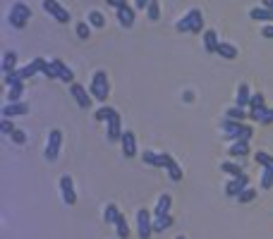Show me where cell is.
<instances>
[{"label":"cell","instance_id":"obj_13","mask_svg":"<svg viewBox=\"0 0 273 239\" xmlns=\"http://www.w3.org/2000/svg\"><path fill=\"white\" fill-rule=\"evenodd\" d=\"M122 122H120V115H115V118L108 122V130H106V139H108L110 144H115V142H120L122 139Z\"/></svg>","mask_w":273,"mask_h":239},{"label":"cell","instance_id":"obj_16","mask_svg":"<svg viewBox=\"0 0 273 239\" xmlns=\"http://www.w3.org/2000/svg\"><path fill=\"white\" fill-rule=\"evenodd\" d=\"M170 206H173V198H170V194H163L161 198H158V204H156V208H153V220H158V218L170 216Z\"/></svg>","mask_w":273,"mask_h":239},{"label":"cell","instance_id":"obj_6","mask_svg":"<svg viewBox=\"0 0 273 239\" xmlns=\"http://www.w3.org/2000/svg\"><path fill=\"white\" fill-rule=\"evenodd\" d=\"M41 8H44V10L48 12L51 17H53L55 22L70 24V12H67L65 8H63V5L58 2V0H44V2H41Z\"/></svg>","mask_w":273,"mask_h":239},{"label":"cell","instance_id":"obj_14","mask_svg":"<svg viewBox=\"0 0 273 239\" xmlns=\"http://www.w3.org/2000/svg\"><path fill=\"white\" fill-rule=\"evenodd\" d=\"M115 17H118L120 26L130 29V26H134V20H137V10H132L130 5H125V8H120V10H115Z\"/></svg>","mask_w":273,"mask_h":239},{"label":"cell","instance_id":"obj_12","mask_svg":"<svg viewBox=\"0 0 273 239\" xmlns=\"http://www.w3.org/2000/svg\"><path fill=\"white\" fill-rule=\"evenodd\" d=\"M163 163H165V172H168V177L173 180V182H180L182 180V168L177 165V160H175L173 156H168V153H163Z\"/></svg>","mask_w":273,"mask_h":239},{"label":"cell","instance_id":"obj_9","mask_svg":"<svg viewBox=\"0 0 273 239\" xmlns=\"http://www.w3.org/2000/svg\"><path fill=\"white\" fill-rule=\"evenodd\" d=\"M247 186H249V177H247V174H242V177H230V182L225 184V196H235V198H237Z\"/></svg>","mask_w":273,"mask_h":239},{"label":"cell","instance_id":"obj_45","mask_svg":"<svg viewBox=\"0 0 273 239\" xmlns=\"http://www.w3.org/2000/svg\"><path fill=\"white\" fill-rule=\"evenodd\" d=\"M110 8H115V10H120V8H125L127 5V0H106Z\"/></svg>","mask_w":273,"mask_h":239},{"label":"cell","instance_id":"obj_2","mask_svg":"<svg viewBox=\"0 0 273 239\" xmlns=\"http://www.w3.org/2000/svg\"><path fill=\"white\" fill-rule=\"evenodd\" d=\"M89 94H91V98L94 100H99V103H103L106 98H108L110 94V86H108V74L106 72H94V76H91V84H89Z\"/></svg>","mask_w":273,"mask_h":239},{"label":"cell","instance_id":"obj_30","mask_svg":"<svg viewBox=\"0 0 273 239\" xmlns=\"http://www.w3.org/2000/svg\"><path fill=\"white\" fill-rule=\"evenodd\" d=\"M22 94H24V82H20V84L10 86V91H8V103H20Z\"/></svg>","mask_w":273,"mask_h":239},{"label":"cell","instance_id":"obj_39","mask_svg":"<svg viewBox=\"0 0 273 239\" xmlns=\"http://www.w3.org/2000/svg\"><path fill=\"white\" fill-rule=\"evenodd\" d=\"M20 82H24L22 74H20V67H17L15 72H10V74H5V86H15V84H20Z\"/></svg>","mask_w":273,"mask_h":239},{"label":"cell","instance_id":"obj_41","mask_svg":"<svg viewBox=\"0 0 273 239\" xmlns=\"http://www.w3.org/2000/svg\"><path fill=\"white\" fill-rule=\"evenodd\" d=\"M0 132H3V134H8V136L15 132V124H12L10 118H3V120H0Z\"/></svg>","mask_w":273,"mask_h":239},{"label":"cell","instance_id":"obj_47","mask_svg":"<svg viewBox=\"0 0 273 239\" xmlns=\"http://www.w3.org/2000/svg\"><path fill=\"white\" fill-rule=\"evenodd\" d=\"M151 0H137V10H146Z\"/></svg>","mask_w":273,"mask_h":239},{"label":"cell","instance_id":"obj_32","mask_svg":"<svg viewBox=\"0 0 273 239\" xmlns=\"http://www.w3.org/2000/svg\"><path fill=\"white\" fill-rule=\"evenodd\" d=\"M87 22L91 24V26H94V29H103V26H106V17H103V14H101V12L91 10V12H89V20H87Z\"/></svg>","mask_w":273,"mask_h":239},{"label":"cell","instance_id":"obj_1","mask_svg":"<svg viewBox=\"0 0 273 239\" xmlns=\"http://www.w3.org/2000/svg\"><path fill=\"white\" fill-rule=\"evenodd\" d=\"M175 32H177V34L206 32V29H204V14H201V10H189V12H187L185 17L175 24Z\"/></svg>","mask_w":273,"mask_h":239},{"label":"cell","instance_id":"obj_27","mask_svg":"<svg viewBox=\"0 0 273 239\" xmlns=\"http://www.w3.org/2000/svg\"><path fill=\"white\" fill-rule=\"evenodd\" d=\"M36 72H41V65H39V58H34L29 65L20 67V74H22V79H29V76H34Z\"/></svg>","mask_w":273,"mask_h":239},{"label":"cell","instance_id":"obj_31","mask_svg":"<svg viewBox=\"0 0 273 239\" xmlns=\"http://www.w3.org/2000/svg\"><path fill=\"white\" fill-rule=\"evenodd\" d=\"M168 228H173V216H165V218L153 220V232H156V234H158V232H165Z\"/></svg>","mask_w":273,"mask_h":239},{"label":"cell","instance_id":"obj_11","mask_svg":"<svg viewBox=\"0 0 273 239\" xmlns=\"http://www.w3.org/2000/svg\"><path fill=\"white\" fill-rule=\"evenodd\" d=\"M242 127H244L242 122H235V120H228V118L220 122V132H223V134L228 136L230 142H237V136H240Z\"/></svg>","mask_w":273,"mask_h":239},{"label":"cell","instance_id":"obj_37","mask_svg":"<svg viewBox=\"0 0 273 239\" xmlns=\"http://www.w3.org/2000/svg\"><path fill=\"white\" fill-rule=\"evenodd\" d=\"M77 36H79L82 41H87L89 36H91V24H89V22H79V24H77Z\"/></svg>","mask_w":273,"mask_h":239},{"label":"cell","instance_id":"obj_42","mask_svg":"<svg viewBox=\"0 0 273 239\" xmlns=\"http://www.w3.org/2000/svg\"><path fill=\"white\" fill-rule=\"evenodd\" d=\"M251 136H254V127H249V124H244L240 132V136H237V142H251Z\"/></svg>","mask_w":273,"mask_h":239},{"label":"cell","instance_id":"obj_29","mask_svg":"<svg viewBox=\"0 0 273 239\" xmlns=\"http://www.w3.org/2000/svg\"><path fill=\"white\" fill-rule=\"evenodd\" d=\"M225 118H228V120H235V122H244V120H247V110H244V108H237V106H232V108L225 110Z\"/></svg>","mask_w":273,"mask_h":239},{"label":"cell","instance_id":"obj_34","mask_svg":"<svg viewBox=\"0 0 273 239\" xmlns=\"http://www.w3.org/2000/svg\"><path fill=\"white\" fill-rule=\"evenodd\" d=\"M220 170L225 174H230V177H242V174H244V170L235 163H220Z\"/></svg>","mask_w":273,"mask_h":239},{"label":"cell","instance_id":"obj_5","mask_svg":"<svg viewBox=\"0 0 273 239\" xmlns=\"http://www.w3.org/2000/svg\"><path fill=\"white\" fill-rule=\"evenodd\" d=\"M137 234H139V239H149L153 234V220L146 208L137 210Z\"/></svg>","mask_w":273,"mask_h":239},{"label":"cell","instance_id":"obj_48","mask_svg":"<svg viewBox=\"0 0 273 239\" xmlns=\"http://www.w3.org/2000/svg\"><path fill=\"white\" fill-rule=\"evenodd\" d=\"M261 8H266V10L273 12V0H261Z\"/></svg>","mask_w":273,"mask_h":239},{"label":"cell","instance_id":"obj_49","mask_svg":"<svg viewBox=\"0 0 273 239\" xmlns=\"http://www.w3.org/2000/svg\"><path fill=\"white\" fill-rule=\"evenodd\" d=\"M177 239H187V237H177Z\"/></svg>","mask_w":273,"mask_h":239},{"label":"cell","instance_id":"obj_26","mask_svg":"<svg viewBox=\"0 0 273 239\" xmlns=\"http://www.w3.org/2000/svg\"><path fill=\"white\" fill-rule=\"evenodd\" d=\"M118 112H115V108H110V106H103V108L96 110V115H94V120L96 122H110V120L115 118Z\"/></svg>","mask_w":273,"mask_h":239},{"label":"cell","instance_id":"obj_25","mask_svg":"<svg viewBox=\"0 0 273 239\" xmlns=\"http://www.w3.org/2000/svg\"><path fill=\"white\" fill-rule=\"evenodd\" d=\"M216 55L225 58V60H235V58H237V48H235L232 44H223V41H220V44H218V50H216Z\"/></svg>","mask_w":273,"mask_h":239},{"label":"cell","instance_id":"obj_7","mask_svg":"<svg viewBox=\"0 0 273 239\" xmlns=\"http://www.w3.org/2000/svg\"><path fill=\"white\" fill-rule=\"evenodd\" d=\"M70 96L75 98L77 106H79L82 110L91 108V100H94V98H91V94H89L87 86H82V84H77V82L75 84H70Z\"/></svg>","mask_w":273,"mask_h":239},{"label":"cell","instance_id":"obj_33","mask_svg":"<svg viewBox=\"0 0 273 239\" xmlns=\"http://www.w3.org/2000/svg\"><path fill=\"white\" fill-rule=\"evenodd\" d=\"M254 160L261 165L263 170H273V156H268V153H263V151H259L256 156H254Z\"/></svg>","mask_w":273,"mask_h":239},{"label":"cell","instance_id":"obj_19","mask_svg":"<svg viewBox=\"0 0 273 239\" xmlns=\"http://www.w3.org/2000/svg\"><path fill=\"white\" fill-rule=\"evenodd\" d=\"M218 34H216V29H206L204 32V48H206V53H216L218 50Z\"/></svg>","mask_w":273,"mask_h":239},{"label":"cell","instance_id":"obj_46","mask_svg":"<svg viewBox=\"0 0 273 239\" xmlns=\"http://www.w3.org/2000/svg\"><path fill=\"white\" fill-rule=\"evenodd\" d=\"M261 36L263 38H273V24L271 26H266V29H261Z\"/></svg>","mask_w":273,"mask_h":239},{"label":"cell","instance_id":"obj_28","mask_svg":"<svg viewBox=\"0 0 273 239\" xmlns=\"http://www.w3.org/2000/svg\"><path fill=\"white\" fill-rule=\"evenodd\" d=\"M115 232H118V239H127L130 237V225H127V220L122 216L115 218Z\"/></svg>","mask_w":273,"mask_h":239},{"label":"cell","instance_id":"obj_22","mask_svg":"<svg viewBox=\"0 0 273 239\" xmlns=\"http://www.w3.org/2000/svg\"><path fill=\"white\" fill-rule=\"evenodd\" d=\"M249 17L254 22H273V12L266 10V8H254V10H249Z\"/></svg>","mask_w":273,"mask_h":239},{"label":"cell","instance_id":"obj_18","mask_svg":"<svg viewBox=\"0 0 273 239\" xmlns=\"http://www.w3.org/2000/svg\"><path fill=\"white\" fill-rule=\"evenodd\" d=\"M251 96H254V94L249 91V84H240V86H237V100H235V106L247 110V108H249Z\"/></svg>","mask_w":273,"mask_h":239},{"label":"cell","instance_id":"obj_4","mask_svg":"<svg viewBox=\"0 0 273 239\" xmlns=\"http://www.w3.org/2000/svg\"><path fill=\"white\" fill-rule=\"evenodd\" d=\"M60 148H63V132L60 130H51L48 132V144H46V160H58L60 156Z\"/></svg>","mask_w":273,"mask_h":239},{"label":"cell","instance_id":"obj_38","mask_svg":"<svg viewBox=\"0 0 273 239\" xmlns=\"http://www.w3.org/2000/svg\"><path fill=\"white\" fill-rule=\"evenodd\" d=\"M146 17H149L151 22H158L161 12H158V2H156V0H151V2H149V8H146Z\"/></svg>","mask_w":273,"mask_h":239},{"label":"cell","instance_id":"obj_36","mask_svg":"<svg viewBox=\"0 0 273 239\" xmlns=\"http://www.w3.org/2000/svg\"><path fill=\"white\" fill-rule=\"evenodd\" d=\"M266 108V100H263L261 94H254L249 100V112H259V110Z\"/></svg>","mask_w":273,"mask_h":239},{"label":"cell","instance_id":"obj_3","mask_svg":"<svg viewBox=\"0 0 273 239\" xmlns=\"http://www.w3.org/2000/svg\"><path fill=\"white\" fill-rule=\"evenodd\" d=\"M29 17H32L29 5H24V2H15V5H12V10H10V14H8V22H10L12 29H24L27 22H29Z\"/></svg>","mask_w":273,"mask_h":239},{"label":"cell","instance_id":"obj_35","mask_svg":"<svg viewBox=\"0 0 273 239\" xmlns=\"http://www.w3.org/2000/svg\"><path fill=\"white\" fill-rule=\"evenodd\" d=\"M120 216V210L115 208V204H108L106 206V210H103V220L108 222V225H115V218Z\"/></svg>","mask_w":273,"mask_h":239},{"label":"cell","instance_id":"obj_44","mask_svg":"<svg viewBox=\"0 0 273 239\" xmlns=\"http://www.w3.org/2000/svg\"><path fill=\"white\" fill-rule=\"evenodd\" d=\"M273 186V170H263L261 174V189H271Z\"/></svg>","mask_w":273,"mask_h":239},{"label":"cell","instance_id":"obj_43","mask_svg":"<svg viewBox=\"0 0 273 239\" xmlns=\"http://www.w3.org/2000/svg\"><path fill=\"white\" fill-rule=\"evenodd\" d=\"M10 139H12V144H17V146H22V144H27V134H24L22 130H15L10 134Z\"/></svg>","mask_w":273,"mask_h":239},{"label":"cell","instance_id":"obj_23","mask_svg":"<svg viewBox=\"0 0 273 239\" xmlns=\"http://www.w3.org/2000/svg\"><path fill=\"white\" fill-rule=\"evenodd\" d=\"M3 72H5V74H10V72H15V70H17V55L12 53V50H8V53L3 55Z\"/></svg>","mask_w":273,"mask_h":239},{"label":"cell","instance_id":"obj_40","mask_svg":"<svg viewBox=\"0 0 273 239\" xmlns=\"http://www.w3.org/2000/svg\"><path fill=\"white\" fill-rule=\"evenodd\" d=\"M254 198H256V189H251V186H247V189L237 196V201H240V204H249V201H254Z\"/></svg>","mask_w":273,"mask_h":239},{"label":"cell","instance_id":"obj_8","mask_svg":"<svg viewBox=\"0 0 273 239\" xmlns=\"http://www.w3.org/2000/svg\"><path fill=\"white\" fill-rule=\"evenodd\" d=\"M58 184H60L63 204H65V206H75L77 204V192H75V184H72V177H70V174H63Z\"/></svg>","mask_w":273,"mask_h":239},{"label":"cell","instance_id":"obj_10","mask_svg":"<svg viewBox=\"0 0 273 239\" xmlns=\"http://www.w3.org/2000/svg\"><path fill=\"white\" fill-rule=\"evenodd\" d=\"M51 67H53V72H55V79H60L65 84H75V74H72V70L63 60H51Z\"/></svg>","mask_w":273,"mask_h":239},{"label":"cell","instance_id":"obj_20","mask_svg":"<svg viewBox=\"0 0 273 239\" xmlns=\"http://www.w3.org/2000/svg\"><path fill=\"white\" fill-rule=\"evenodd\" d=\"M228 153L232 158H244V156H249V142H232Z\"/></svg>","mask_w":273,"mask_h":239},{"label":"cell","instance_id":"obj_17","mask_svg":"<svg viewBox=\"0 0 273 239\" xmlns=\"http://www.w3.org/2000/svg\"><path fill=\"white\" fill-rule=\"evenodd\" d=\"M29 106L27 103H10V106H3V118H17V115H27Z\"/></svg>","mask_w":273,"mask_h":239},{"label":"cell","instance_id":"obj_15","mask_svg":"<svg viewBox=\"0 0 273 239\" xmlns=\"http://www.w3.org/2000/svg\"><path fill=\"white\" fill-rule=\"evenodd\" d=\"M120 144H122V156H125V158H134V153H137V139H134V132H125Z\"/></svg>","mask_w":273,"mask_h":239},{"label":"cell","instance_id":"obj_24","mask_svg":"<svg viewBox=\"0 0 273 239\" xmlns=\"http://www.w3.org/2000/svg\"><path fill=\"white\" fill-rule=\"evenodd\" d=\"M144 158V163L146 165H151V168H165L163 163V153H153V151H146L142 156Z\"/></svg>","mask_w":273,"mask_h":239},{"label":"cell","instance_id":"obj_21","mask_svg":"<svg viewBox=\"0 0 273 239\" xmlns=\"http://www.w3.org/2000/svg\"><path fill=\"white\" fill-rule=\"evenodd\" d=\"M249 118L254 120V122H261V124H273V110L266 106V108L259 110V112H249Z\"/></svg>","mask_w":273,"mask_h":239}]
</instances>
